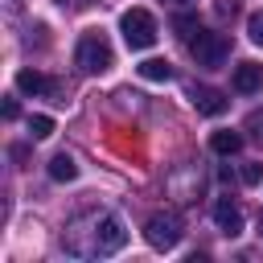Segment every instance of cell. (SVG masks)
Instances as JSON below:
<instances>
[{"mask_svg": "<svg viewBox=\"0 0 263 263\" xmlns=\"http://www.w3.org/2000/svg\"><path fill=\"white\" fill-rule=\"evenodd\" d=\"M58 4H62V8H90L95 0H58Z\"/></svg>", "mask_w": 263, "mask_h": 263, "instance_id": "obj_20", "label": "cell"}, {"mask_svg": "<svg viewBox=\"0 0 263 263\" xmlns=\"http://www.w3.org/2000/svg\"><path fill=\"white\" fill-rule=\"evenodd\" d=\"M230 86H234L238 95H255V90H263V66H259V62H238Z\"/></svg>", "mask_w": 263, "mask_h": 263, "instance_id": "obj_8", "label": "cell"}, {"mask_svg": "<svg viewBox=\"0 0 263 263\" xmlns=\"http://www.w3.org/2000/svg\"><path fill=\"white\" fill-rule=\"evenodd\" d=\"M21 115V107H16V99H4V119H16Z\"/></svg>", "mask_w": 263, "mask_h": 263, "instance_id": "obj_19", "label": "cell"}, {"mask_svg": "<svg viewBox=\"0 0 263 263\" xmlns=\"http://www.w3.org/2000/svg\"><path fill=\"white\" fill-rule=\"evenodd\" d=\"M74 62H78V70H86V74H107V70L115 66V49H111L107 33H99V29L82 33V37H78V49H74Z\"/></svg>", "mask_w": 263, "mask_h": 263, "instance_id": "obj_2", "label": "cell"}, {"mask_svg": "<svg viewBox=\"0 0 263 263\" xmlns=\"http://www.w3.org/2000/svg\"><path fill=\"white\" fill-rule=\"evenodd\" d=\"M247 33H251V41H255V45H263V8H259V12H251Z\"/></svg>", "mask_w": 263, "mask_h": 263, "instance_id": "obj_15", "label": "cell"}, {"mask_svg": "<svg viewBox=\"0 0 263 263\" xmlns=\"http://www.w3.org/2000/svg\"><path fill=\"white\" fill-rule=\"evenodd\" d=\"M181 234H185V226H181V214H177V210H156V214L148 218V226H144V238H148V247H156V251H173V247L181 242Z\"/></svg>", "mask_w": 263, "mask_h": 263, "instance_id": "obj_4", "label": "cell"}, {"mask_svg": "<svg viewBox=\"0 0 263 263\" xmlns=\"http://www.w3.org/2000/svg\"><path fill=\"white\" fill-rule=\"evenodd\" d=\"M164 4H173V8H185V4H193V0H164Z\"/></svg>", "mask_w": 263, "mask_h": 263, "instance_id": "obj_21", "label": "cell"}, {"mask_svg": "<svg viewBox=\"0 0 263 263\" xmlns=\"http://www.w3.org/2000/svg\"><path fill=\"white\" fill-rule=\"evenodd\" d=\"M49 177H53V181H74V177H78V160H74L70 152H58V156L49 160Z\"/></svg>", "mask_w": 263, "mask_h": 263, "instance_id": "obj_12", "label": "cell"}, {"mask_svg": "<svg viewBox=\"0 0 263 263\" xmlns=\"http://www.w3.org/2000/svg\"><path fill=\"white\" fill-rule=\"evenodd\" d=\"M259 234H263V214H259Z\"/></svg>", "mask_w": 263, "mask_h": 263, "instance_id": "obj_22", "label": "cell"}, {"mask_svg": "<svg viewBox=\"0 0 263 263\" xmlns=\"http://www.w3.org/2000/svg\"><path fill=\"white\" fill-rule=\"evenodd\" d=\"M247 132H251L255 140H263V107H255V111L247 115Z\"/></svg>", "mask_w": 263, "mask_h": 263, "instance_id": "obj_17", "label": "cell"}, {"mask_svg": "<svg viewBox=\"0 0 263 263\" xmlns=\"http://www.w3.org/2000/svg\"><path fill=\"white\" fill-rule=\"evenodd\" d=\"M119 29H123V41H127V49H152L156 45V16L148 12V8H127L123 16H119Z\"/></svg>", "mask_w": 263, "mask_h": 263, "instance_id": "obj_3", "label": "cell"}, {"mask_svg": "<svg viewBox=\"0 0 263 263\" xmlns=\"http://www.w3.org/2000/svg\"><path fill=\"white\" fill-rule=\"evenodd\" d=\"M214 226H218L226 238L242 234V210H238L230 197H218V201H214Z\"/></svg>", "mask_w": 263, "mask_h": 263, "instance_id": "obj_7", "label": "cell"}, {"mask_svg": "<svg viewBox=\"0 0 263 263\" xmlns=\"http://www.w3.org/2000/svg\"><path fill=\"white\" fill-rule=\"evenodd\" d=\"M16 90H25V95H49V99H62V82H58V78H45L41 70H21V74H16Z\"/></svg>", "mask_w": 263, "mask_h": 263, "instance_id": "obj_6", "label": "cell"}, {"mask_svg": "<svg viewBox=\"0 0 263 263\" xmlns=\"http://www.w3.org/2000/svg\"><path fill=\"white\" fill-rule=\"evenodd\" d=\"M185 45H189L193 62H197V66H205V70H218V66L226 62V53H230V41H226L222 33H210V29H197Z\"/></svg>", "mask_w": 263, "mask_h": 263, "instance_id": "obj_5", "label": "cell"}, {"mask_svg": "<svg viewBox=\"0 0 263 263\" xmlns=\"http://www.w3.org/2000/svg\"><path fill=\"white\" fill-rule=\"evenodd\" d=\"M53 136V119L49 115H29V140H49Z\"/></svg>", "mask_w": 263, "mask_h": 263, "instance_id": "obj_13", "label": "cell"}, {"mask_svg": "<svg viewBox=\"0 0 263 263\" xmlns=\"http://www.w3.org/2000/svg\"><path fill=\"white\" fill-rule=\"evenodd\" d=\"M238 177H242V185H259V181H263V164H255V160H251V164H242V173H238Z\"/></svg>", "mask_w": 263, "mask_h": 263, "instance_id": "obj_16", "label": "cell"}, {"mask_svg": "<svg viewBox=\"0 0 263 263\" xmlns=\"http://www.w3.org/2000/svg\"><path fill=\"white\" fill-rule=\"evenodd\" d=\"M173 29H177V37H185V41H189V37H193V33H197V21H193V16H185V12H181V16H173Z\"/></svg>", "mask_w": 263, "mask_h": 263, "instance_id": "obj_14", "label": "cell"}, {"mask_svg": "<svg viewBox=\"0 0 263 263\" xmlns=\"http://www.w3.org/2000/svg\"><path fill=\"white\" fill-rule=\"evenodd\" d=\"M123 242H127V230H123V222H119L115 214H95V218L86 222V230L74 226V230L62 234V247H66L70 255H78V259L115 255Z\"/></svg>", "mask_w": 263, "mask_h": 263, "instance_id": "obj_1", "label": "cell"}, {"mask_svg": "<svg viewBox=\"0 0 263 263\" xmlns=\"http://www.w3.org/2000/svg\"><path fill=\"white\" fill-rule=\"evenodd\" d=\"M8 152H12V160H16V164H25V160H29V144H12Z\"/></svg>", "mask_w": 263, "mask_h": 263, "instance_id": "obj_18", "label": "cell"}, {"mask_svg": "<svg viewBox=\"0 0 263 263\" xmlns=\"http://www.w3.org/2000/svg\"><path fill=\"white\" fill-rule=\"evenodd\" d=\"M193 107L201 111V115H222L226 107H230V99L222 95V90H214V86H193Z\"/></svg>", "mask_w": 263, "mask_h": 263, "instance_id": "obj_9", "label": "cell"}, {"mask_svg": "<svg viewBox=\"0 0 263 263\" xmlns=\"http://www.w3.org/2000/svg\"><path fill=\"white\" fill-rule=\"evenodd\" d=\"M140 78H148V82H168V78H173L168 58H148V62H140Z\"/></svg>", "mask_w": 263, "mask_h": 263, "instance_id": "obj_11", "label": "cell"}, {"mask_svg": "<svg viewBox=\"0 0 263 263\" xmlns=\"http://www.w3.org/2000/svg\"><path fill=\"white\" fill-rule=\"evenodd\" d=\"M210 148H214L218 156H234V152L242 148V136H238V132H230V127H222V132H214V136H210Z\"/></svg>", "mask_w": 263, "mask_h": 263, "instance_id": "obj_10", "label": "cell"}]
</instances>
